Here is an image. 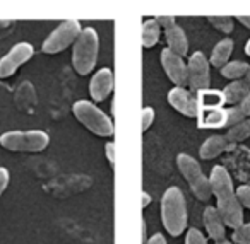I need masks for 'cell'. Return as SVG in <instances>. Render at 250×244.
Segmentation results:
<instances>
[{"mask_svg":"<svg viewBox=\"0 0 250 244\" xmlns=\"http://www.w3.org/2000/svg\"><path fill=\"white\" fill-rule=\"evenodd\" d=\"M199 125L208 128L226 127V110L225 108H214V110H199Z\"/></svg>","mask_w":250,"mask_h":244,"instance_id":"cell-18","label":"cell"},{"mask_svg":"<svg viewBox=\"0 0 250 244\" xmlns=\"http://www.w3.org/2000/svg\"><path fill=\"white\" fill-rule=\"evenodd\" d=\"M236 198H238L242 208L245 206V208L250 210V186L249 185L238 186V188H236Z\"/></svg>","mask_w":250,"mask_h":244,"instance_id":"cell-27","label":"cell"},{"mask_svg":"<svg viewBox=\"0 0 250 244\" xmlns=\"http://www.w3.org/2000/svg\"><path fill=\"white\" fill-rule=\"evenodd\" d=\"M72 113L81 125H84L87 130L93 131L98 137H111L115 133L113 121L91 101L81 99L74 103Z\"/></svg>","mask_w":250,"mask_h":244,"instance_id":"cell-4","label":"cell"},{"mask_svg":"<svg viewBox=\"0 0 250 244\" xmlns=\"http://www.w3.org/2000/svg\"><path fill=\"white\" fill-rule=\"evenodd\" d=\"M245 55H247V56H250V39L245 43Z\"/></svg>","mask_w":250,"mask_h":244,"instance_id":"cell-36","label":"cell"},{"mask_svg":"<svg viewBox=\"0 0 250 244\" xmlns=\"http://www.w3.org/2000/svg\"><path fill=\"white\" fill-rule=\"evenodd\" d=\"M0 145L11 152H42L50 145V137L43 130H12L0 135Z\"/></svg>","mask_w":250,"mask_h":244,"instance_id":"cell-5","label":"cell"},{"mask_svg":"<svg viewBox=\"0 0 250 244\" xmlns=\"http://www.w3.org/2000/svg\"><path fill=\"white\" fill-rule=\"evenodd\" d=\"M35 55V48L31 43L21 41L9 50L7 55L0 58V79H7L16 74L24 63H28Z\"/></svg>","mask_w":250,"mask_h":244,"instance_id":"cell-9","label":"cell"},{"mask_svg":"<svg viewBox=\"0 0 250 244\" xmlns=\"http://www.w3.org/2000/svg\"><path fill=\"white\" fill-rule=\"evenodd\" d=\"M211 84V70L209 62L202 52H194L187 62V86L192 91H204L209 89Z\"/></svg>","mask_w":250,"mask_h":244,"instance_id":"cell-8","label":"cell"},{"mask_svg":"<svg viewBox=\"0 0 250 244\" xmlns=\"http://www.w3.org/2000/svg\"><path fill=\"white\" fill-rule=\"evenodd\" d=\"M161 222L170 236L177 237L187 229V203L178 186H171L161 196Z\"/></svg>","mask_w":250,"mask_h":244,"instance_id":"cell-2","label":"cell"},{"mask_svg":"<svg viewBox=\"0 0 250 244\" xmlns=\"http://www.w3.org/2000/svg\"><path fill=\"white\" fill-rule=\"evenodd\" d=\"M233 48H235V43H233V39L223 38L221 41L214 46V50H212L211 62H209V63H211V65H214V67H218V69H223V67L228 63L229 56H231V53H233Z\"/></svg>","mask_w":250,"mask_h":244,"instance_id":"cell-17","label":"cell"},{"mask_svg":"<svg viewBox=\"0 0 250 244\" xmlns=\"http://www.w3.org/2000/svg\"><path fill=\"white\" fill-rule=\"evenodd\" d=\"M165 36H167L168 50H171L173 53H177V55H180L182 58H184L188 53V39L184 29L178 24H175L173 28L165 31Z\"/></svg>","mask_w":250,"mask_h":244,"instance_id":"cell-16","label":"cell"},{"mask_svg":"<svg viewBox=\"0 0 250 244\" xmlns=\"http://www.w3.org/2000/svg\"><path fill=\"white\" fill-rule=\"evenodd\" d=\"M147 244H167V239H165L163 234H154V236H151L149 239H147Z\"/></svg>","mask_w":250,"mask_h":244,"instance_id":"cell-32","label":"cell"},{"mask_svg":"<svg viewBox=\"0 0 250 244\" xmlns=\"http://www.w3.org/2000/svg\"><path fill=\"white\" fill-rule=\"evenodd\" d=\"M160 58L165 74L170 77V80L175 84V87L187 86V63L184 62V58L168 48H165L161 52Z\"/></svg>","mask_w":250,"mask_h":244,"instance_id":"cell-10","label":"cell"},{"mask_svg":"<svg viewBox=\"0 0 250 244\" xmlns=\"http://www.w3.org/2000/svg\"><path fill=\"white\" fill-rule=\"evenodd\" d=\"M216 244H233L231 241H226V239H223V241H218Z\"/></svg>","mask_w":250,"mask_h":244,"instance_id":"cell-37","label":"cell"},{"mask_svg":"<svg viewBox=\"0 0 250 244\" xmlns=\"http://www.w3.org/2000/svg\"><path fill=\"white\" fill-rule=\"evenodd\" d=\"M111 114H115V99H111Z\"/></svg>","mask_w":250,"mask_h":244,"instance_id":"cell-39","label":"cell"},{"mask_svg":"<svg viewBox=\"0 0 250 244\" xmlns=\"http://www.w3.org/2000/svg\"><path fill=\"white\" fill-rule=\"evenodd\" d=\"M208 21L211 22L218 31L225 33V35H229V33L233 31V26H235L233 18H229V16H209Z\"/></svg>","mask_w":250,"mask_h":244,"instance_id":"cell-24","label":"cell"},{"mask_svg":"<svg viewBox=\"0 0 250 244\" xmlns=\"http://www.w3.org/2000/svg\"><path fill=\"white\" fill-rule=\"evenodd\" d=\"M231 147H233V144H229V142L226 140L225 135H212V137L204 140V144L201 145L199 154H201V159H204V161H211V159L228 152Z\"/></svg>","mask_w":250,"mask_h":244,"instance_id":"cell-14","label":"cell"},{"mask_svg":"<svg viewBox=\"0 0 250 244\" xmlns=\"http://www.w3.org/2000/svg\"><path fill=\"white\" fill-rule=\"evenodd\" d=\"M81 31V22L76 21V19H69V21H63L50 33L48 38L43 41L42 50L46 55H55V53H60L63 50H67L69 46H74V43L77 41Z\"/></svg>","mask_w":250,"mask_h":244,"instance_id":"cell-7","label":"cell"},{"mask_svg":"<svg viewBox=\"0 0 250 244\" xmlns=\"http://www.w3.org/2000/svg\"><path fill=\"white\" fill-rule=\"evenodd\" d=\"M154 116H156V113H154L153 108H144L143 113H141V128H143V131H147V128L154 123Z\"/></svg>","mask_w":250,"mask_h":244,"instance_id":"cell-26","label":"cell"},{"mask_svg":"<svg viewBox=\"0 0 250 244\" xmlns=\"http://www.w3.org/2000/svg\"><path fill=\"white\" fill-rule=\"evenodd\" d=\"M168 103L171 104L175 111H178L180 114L187 118H197L199 116V103L197 97H194V94L190 91H187L185 87H173L168 93Z\"/></svg>","mask_w":250,"mask_h":244,"instance_id":"cell-11","label":"cell"},{"mask_svg":"<svg viewBox=\"0 0 250 244\" xmlns=\"http://www.w3.org/2000/svg\"><path fill=\"white\" fill-rule=\"evenodd\" d=\"M161 36V28L158 26V22L154 19H149L143 24L141 29V41H143L144 48H153L154 45H158Z\"/></svg>","mask_w":250,"mask_h":244,"instance_id":"cell-20","label":"cell"},{"mask_svg":"<svg viewBox=\"0 0 250 244\" xmlns=\"http://www.w3.org/2000/svg\"><path fill=\"white\" fill-rule=\"evenodd\" d=\"M185 244H208V239L199 229H188L185 236Z\"/></svg>","mask_w":250,"mask_h":244,"instance_id":"cell-28","label":"cell"},{"mask_svg":"<svg viewBox=\"0 0 250 244\" xmlns=\"http://www.w3.org/2000/svg\"><path fill=\"white\" fill-rule=\"evenodd\" d=\"M231 241H235L236 244H250V222H243L238 229L233 230Z\"/></svg>","mask_w":250,"mask_h":244,"instance_id":"cell-25","label":"cell"},{"mask_svg":"<svg viewBox=\"0 0 250 244\" xmlns=\"http://www.w3.org/2000/svg\"><path fill=\"white\" fill-rule=\"evenodd\" d=\"M236 21L242 22V26L250 29V16H236Z\"/></svg>","mask_w":250,"mask_h":244,"instance_id":"cell-33","label":"cell"},{"mask_svg":"<svg viewBox=\"0 0 250 244\" xmlns=\"http://www.w3.org/2000/svg\"><path fill=\"white\" fill-rule=\"evenodd\" d=\"M209 181H211L212 196L216 198V208L225 220L226 227H231L233 230L238 229L243 224V208L236 198V189L233 186L229 172L223 166H214Z\"/></svg>","mask_w":250,"mask_h":244,"instance_id":"cell-1","label":"cell"},{"mask_svg":"<svg viewBox=\"0 0 250 244\" xmlns=\"http://www.w3.org/2000/svg\"><path fill=\"white\" fill-rule=\"evenodd\" d=\"M113 86H115L113 72L110 69H106V67L98 70L89 82V94L94 103H101V101L106 99L111 94V91H113Z\"/></svg>","mask_w":250,"mask_h":244,"instance_id":"cell-12","label":"cell"},{"mask_svg":"<svg viewBox=\"0 0 250 244\" xmlns=\"http://www.w3.org/2000/svg\"><path fill=\"white\" fill-rule=\"evenodd\" d=\"M100 52V38L93 28H84L72 46V65L79 75H87L94 70Z\"/></svg>","mask_w":250,"mask_h":244,"instance_id":"cell-3","label":"cell"},{"mask_svg":"<svg viewBox=\"0 0 250 244\" xmlns=\"http://www.w3.org/2000/svg\"><path fill=\"white\" fill-rule=\"evenodd\" d=\"M249 118H250V93L240 104L226 108V127L229 128L233 125L240 123V121L249 120Z\"/></svg>","mask_w":250,"mask_h":244,"instance_id":"cell-19","label":"cell"},{"mask_svg":"<svg viewBox=\"0 0 250 244\" xmlns=\"http://www.w3.org/2000/svg\"><path fill=\"white\" fill-rule=\"evenodd\" d=\"M149 203H151V195H149V193L144 191L143 193V208H146V206L149 205Z\"/></svg>","mask_w":250,"mask_h":244,"instance_id":"cell-35","label":"cell"},{"mask_svg":"<svg viewBox=\"0 0 250 244\" xmlns=\"http://www.w3.org/2000/svg\"><path fill=\"white\" fill-rule=\"evenodd\" d=\"M219 70H221V75L229 79L231 82L233 80H242L249 72V63L242 62V60H233V62H228Z\"/></svg>","mask_w":250,"mask_h":244,"instance_id":"cell-22","label":"cell"},{"mask_svg":"<svg viewBox=\"0 0 250 244\" xmlns=\"http://www.w3.org/2000/svg\"><path fill=\"white\" fill-rule=\"evenodd\" d=\"M141 232H143V244H147V225H146V220L141 222Z\"/></svg>","mask_w":250,"mask_h":244,"instance_id":"cell-34","label":"cell"},{"mask_svg":"<svg viewBox=\"0 0 250 244\" xmlns=\"http://www.w3.org/2000/svg\"><path fill=\"white\" fill-rule=\"evenodd\" d=\"M9 179H11V174H9V169H7V168H2V166H0V196L4 195V191L7 189Z\"/></svg>","mask_w":250,"mask_h":244,"instance_id":"cell-30","label":"cell"},{"mask_svg":"<svg viewBox=\"0 0 250 244\" xmlns=\"http://www.w3.org/2000/svg\"><path fill=\"white\" fill-rule=\"evenodd\" d=\"M245 80L250 84V67H249V72H247V75H245Z\"/></svg>","mask_w":250,"mask_h":244,"instance_id":"cell-38","label":"cell"},{"mask_svg":"<svg viewBox=\"0 0 250 244\" xmlns=\"http://www.w3.org/2000/svg\"><path fill=\"white\" fill-rule=\"evenodd\" d=\"M225 137H226V140L233 145L238 144V142H243L245 138H249L250 137V118L233 125V127H229Z\"/></svg>","mask_w":250,"mask_h":244,"instance_id":"cell-23","label":"cell"},{"mask_svg":"<svg viewBox=\"0 0 250 244\" xmlns=\"http://www.w3.org/2000/svg\"><path fill=\"white\" fill-rule=\"evenodd\" d=\"M154 21L158 22V26H160L161 29H170L173 28L177 22H175V18H171V16H158V18H154Z\"/></svg>","mask_w":250,"mask_h":244,"instance_id":"cell-29","label":"cell"},{"mask_svg":"<svg viewBox=\"0 0 250 244\" xmlns=\"http://www.w3.org/2000/svg\"><path fill=\"white\" fill-rule=\"evenodd\" d=\"M177 164H178L180 172L184 174L185 181H187L188 186H190L192 193L197 196V200L208 202V200L212 196L211 181H209V178H206V174L202 172L199 162L188 154H178Z\"/></svg>","mask_w":250,"mask_h":244,"instance_id":"cell-6","label":"cell"},{"mask_svg":"<svg viewBox=\"0 0 250 244\" xmlns=\"http://www.w3.org/2000/svg\"><path fill=\"white\" fill-rule=\"evenodd\" d=\"M204 227L208 230L209 237L214 239L216 243L218 241H223L226 237V224L225 220L221 219L218 208L216 206H208L204 210Z\"/></svg>","mask_w":250,"mask_h":244,"instance_id":"cell-13","label":"cell"},{"mask_svg":"<svg viewBox=\"0 0 250 244\" xmlns=\"http://www.w3.org/2000/svg\"><path fill=\"white\" fill-rule=\"evenodd\" d=\"M104 152H106L108 162H110L111 168H113V166H115V144H113V142H108V144L104 145Z\"/></svg>","mask_w":250,"mask_h":244,"instance_id":"cell-31","label":"cell"},{"mask_svg":"<svg viewBox=\"0 0 250 244\" xmlns=\"http://www.w3.org/2000/svg\"><path fill=\"white\" fill-rule=\"evenodd\" d=\"M223 93V99H225V104H229L231 106H236L240 104L250 93V84L247 80H233L229 82L225 89L221 91Z\"/></svg>","mask_w":250,"mask_h":244,"instance_id":"cell-15","label":"cell"},{"mask_svg":"<svg viewBox=\"0 0 250 244\" xmlns=\"http://www.w3.org/2000/svg\"><path fill=\"white\" fill-rule=\"evenodd\" d=\"M199 108L202 106V110H214V108H221L225 104L223 99V93L216 89H204L199 93L197 97Z\"/></svg>","mask_w":250,"mask_h":244,"instance_id":"cell-21","label":"cell"}]
</instances>
